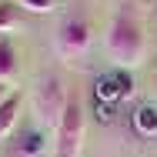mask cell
I'll return each mask as SVG.
<instances>
[{
    "label": "cell",
    "mask_w": 157,
    "mask_h": 157,
    "mask_svg": "<svg viewBox=\"0 0 157 157\" xmlns=\"http://www.w3.org/2000/svg\"><path fill=\"white\" fill-rule=\"evenodd\" d=\"M17 47L10 37H0V84H7L13 74H17Z\"/></svg>",
    "instance_id": "ba28073f"
},
{
    "label": "cell",
    "mask_w": 157,
    "mask_h": 157,
    "mask_svg": "<svg viewBox=\"0 0 157 157\" xmlns=\"http://www.w3.org/2000/svg\"><path fill=\"white\" fill-rule=\"evenodd\" d=\"M7 97H10V90H7V84H0V104H3Z\"/></svg>",
    "instance_id": "7c38bea8"
},
{
    "label": "cell",
    "mask_w": 157,
    "mask_h": 157,
    "mask_svg": "<svg viewBox=\"0 0 157 157\" xmlns=\"http://www.w3.org/2000/svg\"><path fill=\"white\" fill-rule=\"evenodd\" d=\"M80 151H84V104L77 94H70L63 117L54 130V157H80Z\"/></svg>",
    "instance_id": "3957f363"
},
{
    "label": "cell",
    "mask_w": 157,
    "mask_h": 157,
    "mask_svg": "<svg viewBox=\"0 0 157 157\" xmlns=\"http://www.w3.org/2000/svg\"><path fill=\"white\" fill-rule=\"evenodd\" d=\"M20 107H24V97H20V94H10L3 104H0V140L13 134L17 117H20Z\"/></svg>",
    "instance_id": "52a82bcc"
},
{
    "label": "cell",
    "mask_w": 157,
    "mask_h": 157,
    "mask_svg": "<svg viewBox=\"0 0 157 157\" xmlns=\"http://www.w3.org/2000/svg\"><path fill=\"white\" fill-rule=\"evenodd\" d=\"M67 97L70 90L63 87V80L57 74H44L37 84H33V114H37V124L44 130H57L63 117V107H67Z\"/></svg>",
    "instance_id": "7a4b0ae2"
},
{
    "label": "cell",
    "mask_w": 157,
    "mask_h": 157,
    "mask_svg": "<svg viewBox=\"0 0 157 157\" xmlns=\"http://www.w3.org/2000/svg\"><path fill=\"white\" fill-rule=\"evenodd\" d=\"M134 127L140 130V134H157V107L154 104H140L137 110H134Z\"/></svg>",
    "instance_id": "9c48e42d"
},
{
    "label": "cell",
    "mask_w": 157,
    "mask_h": 157,
    "mask_svg": "<svg viewBox=\"0 0 157 157\" xmlns=\"http://www.w3.org/2000/svg\"><path fill=\"white\" fill-rule=\"evenodd\" d=\"M24 10H33V13H50L57 7V0H20Z\"/></svg>",
    "instance_id": "8fae6325"
},
{
    "label": "cell",
    "mask_w": 157,
    "mask_h": 157,
    "mask_svg": "<svg viewBox=\"0 0 157 157\" xmlns=\"http://www.w3.org/2000/svg\"><path fill=\"white\" fill-rule=\"evenodd\" d=\"M47 151V134H44V127H30V130H24L17 140H13V154L17 157H44Z\"/></svg>",
    "instance_id": "8992f818"
},
{
    "label": "cell",
    "mask_w": 157,
    "mask_h": 157,
    "mask_svg": "<svg viewBox=\"0 0 157 157\" xmlns=\"http://www.w3.org/2000/svg\"><path fill=\"white\" fill-rule=\"evenodd\" d=\"M17 24H20V17H17V7H13V3H0V33L13 30Z\"/></svg>",
    "instance_id": "30bf717a"
},
{
    "label": "cell",
    "mask_w": 157,
    "mask_h": 157,
    "mask_svg": "<svg viewBox=\"0 0 157 157\" xmlns=\"http://www.w3.org/2000/svg\"><path fill=\"white\" fill-rule=\"evenodd\" d=\"M130 90H134V80L127 77L124 70L104 74L97 80V97H104V100H124V97H130Z\"/></svg>",
    "instance_id": "5b68a950"
},
{
    "label": "cell",
    "mask_w": 157,
    "mask_h": 157,
    "mask_svg": "<svg viewBox=\"0 0 157 157\" xmlns=\"http://www.w3.org/2000/svg\"><path fill=\"white\" fill-rule=\"evenodd\" d=\"M104 47H107V57L121 70H130V67L144 63L147 37H144V24H140V13H137L134 0L117 3L110 24H107V33H104Z\"/></svg>",
    "instance_id": "6da1fadb"
},
{
    "label": "cell",
    "mask_w": 157,
    "mask_h": 157,
    "mask_svg": "<svg viewBox=\"0 0 157 157\" xmlns=\"http://www.w3.org/2000/svg\"><path fill=\"white\" fill-rule=\"evenodd\" d=\"M54 47H57V54H60L63 60H77V57H84L87 47H90V24H87V17H80V13L67 17L60 27H57Z\"/></svg>",
    "instance_id": "277c9868"
}]
</instances>
